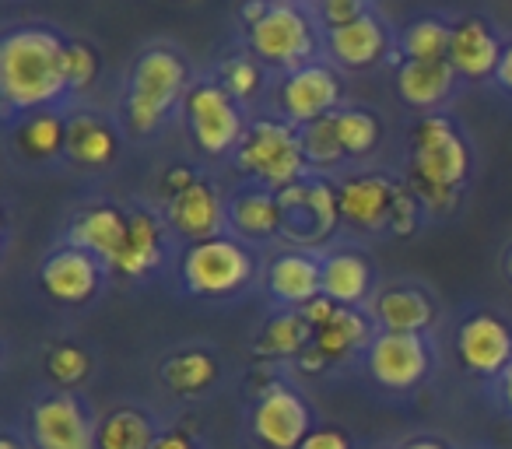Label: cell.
I'll list each match as a JSON object with an SVG mask.
<instances>
[{
  "label": "cell",
  "mask_w": 512,
  "mask_h": 449,
  "mask_svg": "<svg viewBox=\"0 0 512 449\" xmlns=\"http://www.w3.org/2000/svg\"><path fill=\"white\" fill-rule=\"evenodd\" d=\"M36 449H99V425L74 393H50L32 404L29 414Z\"/></svg>",
  "instance_id": "cell-13"
},
{
  "label": "cell",
  "mask_w": 512,
  "mask_h": 449,
  "mask_svg": "<svg viewBox=\"0 0 512 449\" xmlns=\"http://www.w3.org/2000/svg\"><path fill=\"white\" fill-rule=\"evenodd\" d=\"M372 264L358 250H330L323 257V295L344 309L372 302Z\"/></svg>",
  "instance_id": "cell-26"
},
{
  "label": "cell",
  "mask_w": 512,
  "mask_h": 449,
  "mask_svg": "<svg viewBox=\"0 0 512 449\" xmlns=\"http://www.w3.org/2000/svg\"><path fill=\"white\" fill-rule=\"evenodd\" d=\"M390 46V29H386L376 11H365L355 22L327 32L330 60H334V67H344V71H369L379 60L390 57Z\"/></svg>",
  "instance_id": "cell-18"
},
{
  "label": "cell",
  "mask_w": 512,
  "mask_h": 449,
  "mask_svg": "<svg viewBox=\"0 0 512 449\" xmlns=\"http://www.w3.org/2000/svg\"><path fill=\"white\" fill-rule=\"evenodd\" d=\"M460 74L453 71L449 60L442 64H418V60H400L397 67V95L418 113H432L442 102H449V95L456 92Z\"/></svg>",
  "instance_id": "cell-25"
},
{
  "label": "cell",
  "mask_w": 512,
  "mask_h": 449,
  "mask_svg": "<svg viewBox=\"0 0 512 449\" xmlns=\"http://www.w3.org/2000/svg\"><path fill=\"white\" fill-rule=\"evenodd\" d=\"M158 379L176 397H204L218 383V358L204 348H183L169 355L158 369Z\"/></svg>",
  "instance_id": "cell-28"
},
{
  "label": "cell",
  "mask_w": 512,
  "mask_h": 449,
  "mask_svg": "<svg viewBox=\"0 0 512 449\" xmlns=\"http://www.w3.org/2000/svg\"><path fill=\"white\" fill-rule=\"evenodd\" d=\"M190 67L183 53L169 46H151L134 60L127 78V95H123V120L137 137L155 134L165 123V116L186 99L190 92Z\"/></svg>",
  "instance_id": "cell-3"
},
{
  "label": "cell",
  "mask_w": 512,
  "mask_h": 449,
  "mask_svg": "<svg viewBox=\"0 0 512 449\" xmlns=\"http://www.w3.org/2000/svg\"><path fill=\"white\" fill-rule=\"evenodd\" d=\"M369 11V0H313L316 22H323V29H341V25L355 22Z\"/></svg>",
  "instance_id": "cell-38"
},
{
  "label": "cell",
  "mask_w": 512,
  "mask_h": 449,
  "mask_svg": "<svg viewBox=\"0 0 512 449\" xmlns=\"http://www.w3.org/2000/svg\"><path fill=\"white\" fill-rule=\"evenodd\" d=\"M369 316L379 330H393V334H428V327L435 323V302L425 288L386 285L383 292L372 295Z\"/></svg>",
  "instance_id": "cell-21"
},
{
  "label": "cell",
  "mask_w": 512,
  "mask_h": 449,
  "mask_svg": "<svg viewBox=\"0 0 512 449\" xmlns=\"http://www.w3.org/2000/svg\"><path fill=\"white\" fill-rule=\"evenodd\" d=\"M197 172L193 169H186V165H176V169H169L165 172V179H162V190H165V200L169 197H176L179 190H186L190 183H197Z\"/></svg>",
  "instance_id": "cell-41"
},
{
  "label": "cell",
  "mask_w": 512,
  "mask_h": 449,
  "mask_svg": "<svg viewBox=\"0 0 512 449\" xmlns=\"http://www.w3.org/2000/svg\"><path fill=\"white\" fill-rule=\"evenodd\" d=\"M99 78V53L92 43H67V88L71 92H88Z\"/></svg>",
  "instance_id": "cell-37"
},
{
  "label": "cell",
  "mask_w": 512,
  "mask_h": 449,
  "mask_svg": "<svg viewBox=\"0 0 512 449\" xmlns=\"http://www.w3.org/2000/svg\"><path fill=\"white\" fill-rule=\"evenodd\" d=\"M246 32H249V53L260 64L278 67L285 74L313 64L316 50H320L316 15L299 8V4H271L267 15Z\"/></svg>",
  "instance_id": "cell-6"
},
{
  "label": "cell",
  "mask_w": 512,
  "mask_h": 449,
  "mask_svg": "<svg viewBox=\"0 0 512 449\" xmlns=\"http://www.w3.org/2000/svg\"><path fill=\"white\" fill-rule=\"evenodd\" d=\"M15 148L29 162H53L67 155V116H60L57 109L22 116L15 127Z\"/></svg>",
  "instance_id": "cell-27"
},
{
  "label": "cell",
  "mask_w": 512,
  "mask_h": 449,
  "mask_svg": "<svg viewBox=\"0 0 512 449\" xmlns=\"http://www.w3.org/2000/svg\"><path fill=\"white\" fill-rule=\"evenodd\" d=\"M0 449H22V442H18L15 435H4V439H0Z\"/></svg>",
  "instance_id": "cell-47"
},
{
  "label": "cell",
  "mask_w": 512,
  "mask_h": 449,
  "mask_svg": "<svg viewBox=\"0 0 512 449\" xmlns=\"http://www.w3.org/2000/svg\"><path fill=\"white\" fill-rule=\"evenodd\" d=\"M165 225L169 221L158 218L151 207H137L130 214L123 250L109 264V274L120 281H137V278H148L151 271H158V264L165 260Z\"/></svg>",
  "instance_id": "cell-19"
},
{
  "label": "cell",
  "mask_w": 512,
  "mask_h": 449,
  "mask_svg": "<svg viewBox=\"0 0 512 449\" xmlns=\"http://www.w3.org/2000/svg\"><path fill=\"white\" fill-rule=\"evenodd\" d=\"M267 8H271V4H267V0H246V4H242V11H239L242 25H246V29H253V25L267 15Z\"/></svg>",
  "instance_id": "cell-43"
},
{
  "label": "cell",
  "mask_w": 512,
  "mask_h": 449,
  "mask_svg": "<svg viewBox=\"0 0 512 449\" xmlns=\"http://www.w3.org/2000/svg\"><path fill=\"white\" fill-rule=\"evenodd\" d=\"M120 155V134L113 120L99 113H71L67 116V158L81 169H109Z\"/></svg>",
  "instance_id": "cell-24"
},
{
  "label": "cell",
  "mask_w": 512,
  "mask_h": 449,
  "mask_svg": "<svg viewBox=\"0 0 512 449\" xmlns=\"http://www.w3.org/2000/svg\"><path fill=\"white\" fill-rule=\"evenodd\" d=\"M158 428L148 411L137 407H116L99 421V449H155Z\"/></svg>",
  "instance_id": "cell-31"
},
{
  "label": "cell",
  "mask_w": 512,
  "mask_h": 449,
  "mask_svg": "<svg viewBox=\"0 0 512 449\" xmlns=\"http://www.w3.org/2000/svg\"><path fill=\"white\" fill-rule=\"evenodd\" d=\"M155 449H200V446L186 432H162L155 442Z\"/></svg>",
  "instance_id": "cell-42"
},
{
  "label": "cell",
  "mask_w": 512,
  "mask_h": 449,
  "mask_svg": "<svg viewBox=\"0 0 512 449\" xmlns=\"http://www.w3.org/2000/svg\"><path fill=\"white\" fill-rule=\"evenodd\" d=\"M299 449H351V439L341 428H313Z\"/></svg>",
  "instance_id": "cell-39"
},
{
  "label": "cell",
  "mask_w": 512,
  "mask_h": 449,
  "mask_svg": "<svg viewBox=\"0 0 512 449\" xmlns=\"http://www.w3.org/2000/svg\"><path fill=\"white\" fill-rule=\"evenodd\" d=\"M235 165L246 172L253 183L267 190H285L309 176L306 151H302L299 127L288 120H271V116H256L249 123L246 137L235 148Z\"/></svg>",
  "instance_id": "cell-4"
},
{
  "label": "cell",
  "mask_w": 512,
  "mask_h": 449,
  "mask_svg": "<svg viewBox=\"0 0 512 449\" xmlns=\"http://www.w3.org/2000/svg\"><path fill=\"white\" fill-rule=\"evenodd\" d=\"M165 221L176 236L190 239V243L225 236L221 229H228V197H221L214 183L197 179L176 197L165 200Z\"/></svg>",
  "instance_id": "cell-16"
},
{
  "label": "cell",
  "mask_w": 512,
  "mask_h": 449,
  "mask_svg": "<svg viewBox=\"0 0 512 449\" xmlns=\"http://www.w3.org/2000/svg\"><path fill=\"white\" fill-rule=\"evenodd\" d=\"M316 330L309 327V320L299 309H278L271 320L264 323L260 337H256L253 351L260 358H274V362H285V358H299L302 351L313 344Z\"/></svg>",
  "instance_id": "cell-30"
},
{
  "label": "cell",
  "mask_w": 512,
  "mask_h": 449,
  "mask_svg": "<svg viewBox=\"0 0 512 449\" xmlns=\"http://www.w3.org/2000/svg\"><path fill=\"white\" fill-rule=\"evenodd\" d=\"M449 39H453V25L442 18H414L400 29L397 46L404 60H418V64H442L449 60Z\"/></svg>",
  "instance_id": "cell-32"
},
{
  "label": "cell",
  "mask_w": 512,
  "mask_h": 449,
  "mask_svg": "<svg viewBox=\"0 0 512 449\" xmlns=\"http://www.w3.org/2000/svg\"><path fill=\"white\" fill-rule=\"evenodd\" d=\"M400 449H449V446H446V442H439V439H428V435H421V439L404 442Z\"/></svg>",
  "instance_id": "cell-46"
},
{
  "label": "cell",
  "mask_w": 512,
  "mask_h": 449,
  "mask_svg": "<svg viewBox=\"0 0 512 449\" xmlns=\"http://www.w3.org/2000/svg\"><path fill=\"white\" fill-rule=\"evenodd\" d=\"M228 229L242 243H267L281 236L278 193L260 183H246L228 197Z\"/></svg>",
  "instance_id": "cell-22"
},
{
  "label": "cell",
  "mask_w": 512,
  "mask_h": 449,
  "mask_svg": "<svg viewBox=\"0 0 512 449\" xmlns=\"http://www.w3.org/2000/svg\"><path fill=\"white\" fill-rule=\"evenodd\" d=\"M337 309H341V306H337L334 299H327V295H320V299H313V302H309V306H302L299 313L309 320V327L320 330V327H327V323L334 320Z\"/></svg>",
  "instance_id": "cell-40"
},
{
  "label": "cell",
  "mask_w": 512,
  "mask_h": 449,
  "mask_svg": "<svg viewBox=\"0 0 512 449\" xmlns=\"http://www.w3.org/2000/svg\"><path fill=\"white\" fill-rule=\"evenodd\" d=\"M179 274H183V288L197 299H228L253 281L256 260L242 239L214 236L204 243H190Z\"/></svg>",
  "instance_id": "cell-5"
},
{
  "label": "cell",
  "mask_w": 512,
  "mask_h": 449,
  "mask_svg": "<svg viewBox=\"0 0 512 449\" xmlns=\"http://www.w3.org/2000/svg\"><path fill=\"white\" fill-rule=\"evenodd\" d=\"M341 99H344L341 74H337V67L320 64V60L299 67V71H288L278 88L281 113L295 127H309V123L334 116L341 109Z\"/></svg>",
  "instance_id": "cell-11"
},
{
  "label": "cell",
  "mask_w": 512,
  "mask_h": 449,
  "mask_svg": "<svg viewBox=\"0 0 512 449\" xmlns=\"http://www.w3.org/2000/svg\"><path fill=\"white\" fill-rule=\"evenodd\" d=\"M498 85L505 88V92H512V43L505 46V53H502V64H498Z\"/></svg>",
  "instance_id": "cell-45"
},
{
  "label": "cell",
  "mask_w": 512,
  "mask_h": 449,
  "mask_svg": "<svg viewBox=\"0 0 512 449\" xmlns=\"http://www.w3.org/2000/svg\"><path fill=\"white\" fill-rule=\"evenodd\" d=\"M127 229L130 214H123L116 204H92L81 214H74L71 229H67V243L92 253V257H99L109 267L116 260V253L123 250Z\"/></svg>",
  "instance_id": "cell-23"
},
{
  "label": "cell",
  "mask_w": 512,
  "mask_h": 449,
  "mask_svg": "<svg viewBox=\"0 0 512 449\" xmlns=\"http://www.w3.org/2000/svg\"><path fill=\"white\" fill-rule=\"evenodd\" d=\"M502 39L498 32L491 29L484 18L470 15L460 18L453 25V39H449V64L453 71L460 74L463 81H484V78H495L498 64H502Z\"/></svg>",
  "instance_id": "cell-20"
},
{
  "label": "cell",
  "mask_w": 512,
  "mask_h": 449,
  "mask_svg": "<svg viewBox=\"0 0 512 449\" xmlns=\"http://www.w3.org/2000/svg\"><path fill=\"white\" fill-rule=\"evenodd\" d=\"M67 88V39L46 25H18L0 39V99L8 116L53 109Z\"/></svg>",
  "instance_id": "cell-1"
},
{
  "label": "cell",
  "mask_w": 512,
  "mask_h": 449,
  "mask_svg": "<svg viewBox=\"0 0 512 449\" xmlns=\"http://www.w3.org/2000/svg\"><path fill=\"white\" fill-rule=\"evenodd\" d=\"M281 204V236L292 243V250H309L323 246L337 232L341 221V204H337V186L323 176L309 172L306 179L278 190Z\"/></svg>",
  "instance_id": "cell-8"
},
{
  "label": "cell",
  "mask_w": 512,
  "mask_h": 449,
  "mask_svg": "<svg viewBox=\"0 0 512 449\" xmlns=\"http://www.w3.org/2000/svg\"><path fill=\"white\" fill-rule=\"evenodd\" d=\"M267 295L285 309H302L323 295V257L309 250H285L267 264Z\"/></svg>",
  "instance_id": "cell-17"
},
{
  "label": "cell",
  "mask_w": 512,
  "mask_h": 449,
  "mask_svg": "<svg viewBox=\"0 0 512 449\" xmlns=\"http://www.w3.org/2000/svg\"><path fill=\"white\" fill-rule=\"evenodd\" d=\"M456 358L474 376L498 379L512 365V327L495 313H470L456 330Z\"/></svg>",
  "instance_id": "cell-15"
},
{
  "label": "cell",
  "mask_w": 512,
  "mask_h": 449,
  "mask_svg": "<svg viewBox=\"0 0 512 449\" xmlns=\"http://www.w3.org/2000/svg\"><path fill=\"white\" fill-rule=\"evenodd\" d=\"M267 4H299V0H267Z\"/></svg>",
  "instance_id": "cell-49"
},
{
  "label": "cell",
  "mask_w": 512,
  "mask_h": 449,
  "mask_svg": "<svg viewBox=\"0 0 512 449\" xmlns=\"http://www.w3.org/2000/svg\"><path fill=\"white\" fill-rule=\"evenodd\" d=\"M183 116L193 144L211 158L235 155V148H239L249 130L246 116H242V102L235 95H228V88L221 81L211 78L190 85V92L183 99Z\"/></svg>",
  "instance_id": "cell-7"
},
{
  "label": "cell",
  "mask_w": 512,
  "mask_h": 449,
  "mask_svg": "<svg viewBox=\"0 0 512 449\" xmlns=\"http://www.w3.org/2000/svg\"><path fill=\"white\" fill-rule=\"evenodd\" d=\"M337 137L344 144V155L348 158H365L379 148V137H383V123L372 109L362 106H344L334 113Z\"/></svg>",
  "instance_id": "cell-33"
},
{
  "label": "cell",
  "mask_w": 512,
  "mask_h": 449,
  "mask_svg": "<svg viewBox=\"0 0 512 449\" xmlns=\"http://www.w3.org/2000/svg\"><path fill=\"white\" fill-rule=\"evenodd\" d=\"M404 183L386 172H351L337 183L341 221L355 232H390Z\"/></svg>",
  "instance_id": "cell-12"
},
{
  "label": "cell",
  "mask_w": 512,
  "mask_h": 449,
  "mask_svg": "<svg viewBox=\"0 0 512 449\" xmlns=\"http://www.w3.org/2000/svg\"><path fill=\"white\" fill-rule=\"evenodd\" d=\"M495 393H498V404H502L505 411L512 414V365L495 379Z\"/></svg>",
  "instance_id": "cell-44"
},
{
  "label": "cell",
  "mask_w": 512,
  "mask_h": 449,
  "mask_svg": "<svg viewBox=\"0 0 512 449\" xmlns=\"http://www.w3.org/2000/svg\"><path fill=\"white\" fill-rule=\"evenodd\" d=\"M249 425L264 449H299L316 428L309 400L285 379H271L264 390H256Z\"/></svg>",
  "instance_id": "cell-9"
},
{
  "label": "cell",
  "mask_w": 512,
  "mask_h": 449,
  "mask_svg": "<svg viewBox=\"0 0 512 449\" xmlns=\"http://www.w3.org/2000/svg\"><path fill=\"white\" fill-rule=\"evenodd\" d=\"M299 137H302V151H306L309 172L334 169V165H341L344 158H348V155H344L341 137H337L334 116L309 123V127H299Z\"/></svg>",
  "instance_id": "cell-34"
},
{
  "label": "cell",
  "mask_w": 512,
  "mask_h": 449,
  "mask_svg": "<svg viewBox=\"0 0 512 449\" xmlns=\"http://www.w3.org/2000/svg\"><path fill=\"white\" fill-rule=\"evenodd\" d=\"M221 85L228 88V95H235L239 102L256 99V92L264 88V64L256 57H228L221 64Z\"/></svg>",
  "instance_id": "cell-35"
},
{
  "label": "cell",
  "mask_w": 512,
  "mask_h": 449,
  "mask_svg": "<svg viewBox=\"0 0 512 449\" xmlns=\"http://www.w3.org/2000/svg\"><path fill=\"white\" fill-rule=\"evenodd\" d=\"M502 267H505V278H509V281H512V246H509V253H505Z\"/></svg>",
  "instance_id": "cell-48"
},
{
  "label": "cell",
  "mask_w": 512,
  "mask_h": 449,
  "mask_svg": "<svg viewBox=\"0 0 512 449\" xmlns=\"http://www.w3.org/2000/svg\"><path fill=\"white\" fill-rule=\"evenodd\" d=\"M376 334H379V330H372V316L369 313L341 306L334 320L313 334V344L330 358V362H344V358H351L355 351H362V355H365V348H369Z\"/></svg>",
  "instance_id": "cell-29"
},
{
  "label": "cell",
  "mask_w": 512,
  "mask_h": 449,
  "mask_svg": "<svg viewBox=\"0 0 512 449\" xmlns=\"http://www.w3.org/2000/svg\"><path fill=\"white\" fill-rule=\"evenodd\" d=\"M106 274H109V267L102 264L99 257H92V253L67 243L43 260V267H39V285H43V292L50 295L53 302H60V306H85V302L95 299V292L102 288Z\"/></svg>",
  "instance_id": "cell-14"
},
{
  "label": "cell",
  "mask_w": 512,
  "mask_h": 449,
  "mask_svg": "<svg viewBox=\"0 0 512 449\" xmlns=\"http://www.w3.org/2000/svg\"><path fill=\"white\" fill-rule=\"evenodd\" d=\"M474 169L463 130L449 116L428 113L411 130V158H407V186L425 204L428 214H449L456 207L463 183Z\"/></svg>",
  "instance_id": "cell-2"
},
{
  "label": "cell",
  "mask_w": 512,
  "mask_h": 449,
  "mask_svg": "<svg viewBox=\"0 0 512 449\" xmlns=\"http://www.w3.org/2000/svg\"><path fill=\"white\" fill-rule=\"evenodd\" d=\"M46 372H50V379L57 386H78L92 372V358L78 344H57L46 355Z\"/></svg>",
  "instance_id": "cell-36"
},
{
  "label": "cell",
  "mask_w": 512,
  "mask_h": 449,
  "mask_svg": "<svg viewBox=\"0 0 512 449\" xmlns=\"http://www.w3.org/2000/svg\"><path fill=\"white\" fill-rule=\"evenodd\" d=\"M432 348H428L425 334H393V330H379L372 344L365 348V369L383 390L393 393H411L432 376Z\"/></svg>",
  "instance_id": "cell-10"
}]
</instances>
